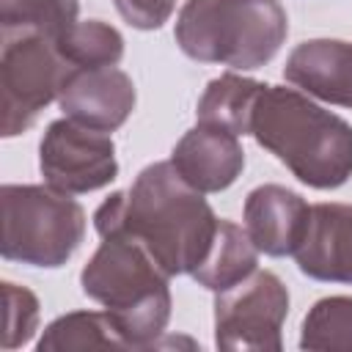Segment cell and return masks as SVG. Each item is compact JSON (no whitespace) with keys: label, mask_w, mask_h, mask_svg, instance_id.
Wrapping results in <instances>:
<instances>
[{"label":"cell","mask_w":352,"mask_h":352,"mask_svg":"<svg viewBox=\"0 0 352 352\" xmlns=\"http://www.w3.org/2000/svg\"><path fill=\"white\" fill-rule=\"evenodd\" d=\"M38 327V300L30 289L16 286L11 280L3 283V338L0 346L16 349L33 338Z\"/></svg>","instance_id":"obj_20"},{"label":"cell","mask_w":352,"mask_h":352,"mask_svg":"<svg viewBox=\"0 0 352 352\" xmlns=\"http://www.w3.org/2000/svg\"><path fill=\"white\" fill-rule=\"evenodd\" d=\"M170 162L179 176L198 192H220L231 187L242 173L245 151L239 135L223 126L195 124L173 146Z\"/></svg>","instance_id":"obj_11"},{"label":"cell","mask_w":352,"mask_h":352,"mask_svg":"<svg viewBox=\"0 0 352 352\" xmlns=\"http://www.w3.org/2000/svg\"><path fill=\"white\" fill-rule=\"evenodd\" d=\"M77 0H0L3 33L33 30L55 38L77 22Z\"/></svg>","instance_id":"obj_19"},{"label":"cell","mask_w":352,"mask_h":352,"mask_svg":"<svg viewBox=\"0 0 352 352\" xmlns=\"http://www.w3.org/2000/svg\"><path fill=\"white\" fill-rule=\"evenodd\" d=\"M55 44L72 69L116 66L124 58V36L102 19L74 22L60 36H55Z\"/></svg>","instance_id":"obj_17"},{"label":"cell","mask_w":352,"mask_h":352,"mask_svg":"<svg viewBox=\"0 0 352 352\" xmlns=\"http://www.w3.org/2000/svg\"><path fill=\"white\" fill-rule=\"evenodd\" d=\"M261 91H264V82H256L234 72L214 77L198 99V107H195L198 124L223 126L234 135H250V121H253V110Z\"/></svg>","instance_id":"obj_15"},{"label":"cell","mask_w":352,"mask_h":352,"mask_svg":"<svg viewBox=\"0 0 352 352\" xmlns=\"http://www.w3.org/2000/svg\"><path fill=\"white\" fill-rule=\"evenodd\" d=\"M217 223L204 192L190 187L170 160L143 168L129 190L113 192L94 212L99 236L138 239L170 278L192 275L212 248Z\"/></svg>","instance_id":"obj_1"},{"label":"cell","mask_w":352,"mask_h":352,"mask_svg":"<svg viewBox=\"0 0 352 352\" xmlns=\"http://www.w3.org/2000/svg\"><path fill=\"white\" fill-rule=\"evenodd\" d=\"M289 314V292L270 270H256L236 286L214 297V344L220 349H264L283 346L280 327Z\"/></svg>","instance_id":"obj_7"},{"label":"cell","mask_w":352,"mask_h":352,"mask_svg":"<svg viewBox=\"0 0 352 352\" xmlns=\"http://www.w3.org/2000/svg\"><path fill=\"white\" fill-rule=\"evenodd\" d=\"M302 349L352 352V297L336 294L314 302L302 319Z\"/></svg>","instance_id":"obj_18"},{"label":"cell","mask_w":352,"mask_h":352,"mask_svg":"<svg viewBox=\"0 0 352 352\" xmlns=\"http://www.w3.org/2000/svg\"><path fill=\"white\" fill-rule=\"evenodd\" d=\"M126 25L138 30H157L168 22L176 0H113Z\"/></svg>","instance_id":"obj_21"},{"label":"cell","mask_w":352,"mask_h":352,"mask_svg":"<svg viewBox=\"0 0 352 352\" xmlns=\"http://www.w3.org/2000/svg\"><path fill=\"white\" fill-rule=\"evenodd\" d=\"M256 261H258V248L248 236L245 226L220 220L212 248L204 256V261L192 270V278L198 286L217 294V292L236 286L250 272H256Z\"/></svg>","instance_id":"obj_14"},{"label":"cell","mask_w":352,"mask_h":352,"mask_svg":"<svg viewBox=\"0 0 352 352\" xmlns=\"http://www.w3.org/2000/svg\"><path fill=\"white\" fill-rule=\"evenodd\" d=\"M286 33L289 19L278 0H187L173 30L187 58L242 72L270 63Z\"/></svg>","instance_id":"obj_4"},{"label":"cell","mask_w":352,"mask_h":352,"mask_svg":"<svg viewBox=\"0 0 352 352\" xmlns=\"http://www.w3.org/2000/svg\"><path fill=\"white\" fill-rule=\"evenodd\" d=\"M170 275L132 236H102L88 264L80 272L82 294L104 305L126 349L157 346L170 319Z\"/></svg>","instance_id":"obj_3"},{"label":"cell","mask_w":352,"mask_h":352,"mask_svg":"<svg viewBox=\"0 0 352 352\" xmlns=\"http://www.w3.org/2000/svg\"><path fill=\"white\" fill-rule=\"evenodd\" d=\"M41 352H74V349H126L124 336L118 333L110 314L99 311H72L47 324L38 338Z\"/></svg>","instance_id":"obj_16"},{"label":"cell","mask_w":352,"mask_h":352,"mask_svg":"<svg viewBox=\"0 0 352 352\" xmlns=\"http://www.w3.org/2000/svg\"><path fill=\"white\" fill-rule=\"evenodd\" d=\"M58 104L66 118L99 132H113L135 110V82L116 66L74 69L60 88Z\"/></svg>","instance_id":"obj_9"},{"label":"cell","mask_w":352,"mask_h":352,"mask_svg":"<svg viewBox=\"0 0 352 352\" xmlns=\"http://www.w3.org/2000/svg\"><path fill=\"white\" fill-rule=\"evenodd\" d=\"M283 77L308 96L352 107V41L311 38L292 50Z\"/></svg>","instance_id":"obj_13"},{"label":"cell","mask_w":352,"mask_h":352,"mask_svg":"<svg viewBox=\"0 0 352 352\" xmlns=\"http://www.w3.org/2000/svg\"><path fill=\"white\" fill-rule=\"evenodd\" d=\"M245 231L267 256H294L311 223V206L302 195L280 184H261L248 192L242 209Z\"/></svg>","instance_id":"obj_10"},{"label":"cell","mask_w":352,"mask_h":352,"mask_svg":"<svg viewBox=\"0 0 352 352\" xmlns=\"http://www.w3.org/2000/svg\"><path fill=\"white\" fill-rule=\"evenodd\" d=\"M74 69L60 55L52 36L33 30H8L3 33V58H0V94L3 138L28 132L38 113L60 96L66 77Z\"/></svg>","instance_id":"obj_6"},{"label":"cell","mask_w":352,"mask_h":352,"mask_svg":"<svg viewBox=\"0 0 352 352\" xmlns=\"http://www.w3.org/2000/svg\"><path fill=\"white\" fill-rule=\"evenodd\" d=\"M3 258L30 267H60L85 236V212L50 184H3Z\"/></svg>","instance_id":"obj_5"},{"label":"cell","mask_w":352,"mask_h":352,"mask_svg":"<svg viewBox=\"0 0 352 352\" xmlns=\"http://www.w3.org/2000/svg\"><path fill=\"white\" fill-rule=\"evenodd\" d=\"M38 168L50 187L69 195L102 190L118 176L110 135L72 118H58L47 126L38 146Z\"/></svg>","instance_id":"obj_8"},{"label":"cell","mask_w":352,"mask_h":352,"mask_svg":"<svg viewBox=\"0 0 352 352\" xmlns=\"http://www.w3.org/2000/svg\"><path fill=\"white\" fill-rule=\"evenodd\" d=\"M294 258L300 272L314 280L352 286V206H311V223Z\"/></svg>","instance_id":"obj_12"},{"label":"cell","mask_w":352,"mask_h":352,"mask_svg":"<svg viewBox=\"0 0 352 352\" xmlns=\"http://www.w3.org/2000/svg\"><path fill=\"white\" fill-rule=\"evenodd\" d=\"M250 135L314 190L341 187L352 176V126L297 88L264 85Z\"/></svg>","instance_id":"obj_2"}]
</instances>
